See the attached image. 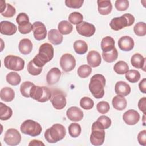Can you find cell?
Instances as JSON below:
<instances>
[{"label":"cell","instance_id":"44","mask_svg":"<svg viewBox=\"0 0 146 146\" xmlns=\"http://www.w3.org/2000/svg\"><path fill=\"white\" fill-rule=\"evenodd\" d=\"M96 109L100 113L105 114L110 111V106L107 102L101 101L97 104Z\"/></svg>","mask_w":146,"mask_h":146},{"label":"cell","instance_id":"52","mask_svg":"<svg viewBox=\"0 0 146 146\" xmlns=\"http://www.w3.org/2000/svg\"><path fill=\"white\" fill-rule=\"evenodd\" d=\"M29 146H30V145H34V146H36V145H44V144L42 141H40V140H33L29 143Z\"/></svg>","mask_w":146,"mask_h":146},{"label":"cell","instance_id":"30","mask_svg":"<svg viewBox=\"0 0 146 146\" xmlns=\"http://www.w3.org/2000/svg\"><path fill=\"white\" fill-rule=\"evenodd\" d=\"M74 50L75 52L79 55L84 54L88 50V46L86 42L82 40H76L74 43Z\"/></svg>","mask_w":146,"mask_h":146},{"label":"cell","instance_id":"22","mask_svg":"<svg viewBox=\"0 0 146 146\" xmlns=\"http://www.w3.org/2000/svg\"><path fill=\"white\" fill-rule=\"evenodd\" d=\"M131 63L133 67L142 69L145 71V58L139 53H136L133 54L131 59Z\"/></svg>","mask_w":146,"mask_h":146},{"label":"cell","instance_id":"2","mask_svg":"<svg viewBox=\"0 0 146 146\" xmlns=\"http://www.w3.org/2000/svg\"><path fill=\"white\" fill-rule=\"evenodd\" d=\"M105 84L106 79L103 75L96 74L91 77L89 83V90L94 98L100 99L103 97Z\"/></svg>","mask_w":146,"mask_h":146},{"label":"cell","instance_id":"27","mask_svg":"<svg viewBox=\"0 0 146 146\" xmlns=\"http://www.w3.org/2000/svg\"><path fill=\"white\" fill-rule=\"evenodd\" d=\"M14 97L15 92L11 88L5 87L1 89L0 92V98L2 100L6 102H11Z\"/></svg>","mask_w":146,"mask_h":146},{"label":"cell","instance_id":"4","mask_svg":"<svg viewBox=\"0 0 146 146\" xmlns=\"http://www.w3.org/2000/svg\"><path fill=\"white\" fill-rule=\"evenodd\" d=\"M51 95L52 92L48 87L35 86V84L32 86L30 92V96L32 99L42 103L49 100Z\"/></svg>","mask_w":146,"mask_h":146},{"label":"cell","instance_id":"13","mask_svg":"<svg viewBox=\"0 0 146 146\" xmlns=\"http://www.w3.org/2000/svg\"><path fill=\"white\" fill-rule=\"evenodd\" d=\"M34 38L36 40H42L46 38L47 35V29L43 23L36 21L33 23V29Z\"/></svg>","mask_w":146,"mask_h":146},{"label":"cell","instance_id":"14","mask_svg":"<svg viewBox=\"0 0 146 146\" xmlns=\"http://www.w3.org/2000/svg\"><path fill=\"white\" fill-rule=\"evenodd\" d=\"M140 115L136 110H129L123 115V119L124 122L129 125L137 124L140 120Z\"/></svg>","mask_w":146,"mask_h":146},{"label":"cell","instance_id":"35","mask_svg":"<svg viewBox=\"0 0 146 146\" xmlns=\"http://www.w3.org/2000/svg\"><path fill=\"white\" fill-rule=\"evenodd\" d=\"M33 85H34V84L29 81H26L23 82L20 86V92L22 95L26 98L30 97V92Z\"/></svg>","mask_w":146,"mask_h":146},{"label":"cell","instance_id":"6","mask_svg":"<svg viewBox=\"0 0 146 146\" xmlns=\"http://www.w3.org/2000/svg\"><path fill=\"white\" fill-rule=\"evenodd\" d=\"M20 129L25 135L35 137L40 134L42 128L38 122L32 120H26L22 123Z\"/></svg>","mask_w":146,"mask_h":146},{"label":"cell","instance_id":"24","mask_svg":"<svg viewBox=\"0 0 146 146\" xmlns=\"http://www.w3.org/2000/svg\"><path fill=\"white\" fill-rule=\"evenodd\" d=\"M33 44L30 39L24 38L20 40L18 44V49L21 54L23 55H28L31 52Z\"/></svg>","mask_w":146,"mask_h":146},{"label":"cell","instance_id":"3","mask_svg":"<svg viewBox=\"0 0 146 146\" xmlns=\"http://www.w3.org/2000/svg\"><path fill=\"white\" fill-rule=\"evenodd\" d=\"M64 127L60 124H53L44 132V138L48 143H55L62 140L66 136Z\"/></svg>","mask_w":146,"mask_h":146},{"label":"cell","instance_id":"40","mask_svg":"<svg viewBox=\"0 0 146 146\" xmlns=\"http://www.w3.org/2000/svg\"><path fill=\"white\" fill-rule=\"evenodd\" d=\"M83 16L79 12H72L68 16V20L71 23L78 25L83 22Z\"/></svg>","mask_w":146,"mask_h":146},{"label":"cell","instance_id":"26","mask_svg":"<svg viewBox=\"0 0 146 146\" xmlns=\"http://www.w3.org/2000/svg\"><path fill=\"white\" fill-rule=\"evenodd\" d=\"M115 48V40L109 36L103 38L101 41V48L103 52L112 51Z\"/></svg>","mask_w":146,"mask_h":146},{"label":"cell","instance_id":"8","mask_svg":"<svg viewBox=\"0 0 146 146\" xmlns=\"http://www.w3.org/2000/svg\"><path fill=\"white\" fill-rule=\"evenodd\" d=\"M4 65L9 70L19 71L24 68L25 61L21 57L9 55L5 58Z\"/></svg>","mask_w":146,"mask_h":146},{"label":"cell","instance_id":"16","mask_svg":"<svg viewBox=\"0 0 146 146\" xmlns=\"http://www.w3.org/2000/svg\"><path fill=\"white\" fill-rule=\"evenodd\" d=\"M17 30V27L13 23L3 21L0 23V32L2 34L6 35H12L14 34Z\"/></svg>","mask_w":146,"mask_h":146},{"label":"cell","instance_id":"20","mask_svg":"<svg viewBox=\"0 0 146 146\" xmlns=\"http://www.w3.org/2000/svg\"><path fill=\"white\" fill-rule=\"evenodd\" d=\"M130 86L124 81L117 82L115 86V91L118 95L125 96L131 92Z\"/></svg>","mask_w":146,"mask_h":146},{"label":"cell","instance_id":"31","mask_svg":"<svg viewBox=\"0 0 146 146\" xmlns=\"http://www.w3.org/2000/svg\"><path fill=\"white\" fill-rule=\"evenodd\" d=\"M113 70L116 73L120 75L125 74L129 70L128 64L123 60L117 62L113 66Z\"/></svg>","mask_w":146,"mask_h":146},{"label":"cell","instance_id":"38","mask_svg":"<svg viewBox=\"0 0 146 146\" xmlns=\"http://www.w3.org/2000/svg\"><path fill=\"white\" fill-rule=\"evenodd\" d=\"M81 127L78 123H71L68 127V132L72 137H78L81 133Z\"/></svg>","mask_w":146,"mask_h":146},{"label":"cell","instance_id":"9","mask_svg":"<svg viewBox=\"0 0 146 146\" xmlns=\"http://www.w3.org/2000/svg\"><path fill=\"white\" fill-rule=\"evenodd\" d=\"M50 101L54 108L58 110L63 109L67 103L65 95L59 90H54L52 92Z\"/></svg>","mask_w":146,"mask_h":146},{"label":"cell","instance_id":"7","mask_svg":"<svg viewBox=\"0 0 146 146\" xmlns=\"http://www.w3.org/2000/svg\"><path fill=\"white\" fill-rule=\"evenodd\" d=\"M92 132L90 135V142L95 146H99L103 144L105 139V132L99 123L95 121L91 127Z\"/></svg>","mask_w":146,"mask_h":146},{"label":"cell","instance_id":"37","mask_svg":"<svg viewBox=\"0 0 146 146\" xmlns=\"http://www.w3.org/2000/svg\"><path fill=\"white\" fill-rule=\"evenodd\" d=\"M133 31L135 34L139 36H144L146 34V25L145 23L143 22H139L137 23L134 27Z\"/></svg>","mask_w":146,"mask_h":146},{"label":"cell","instance_id":"47","mask_svg":"<svg viewBox=\"0 0 146 146\" xmlns=\"http://www.w3.org/2000/svg\"><path fill=\"white\" fill-rule=\"evenodd\" d=\"M83 2V0H66L65 5L69 8L79 9L82 6Z\"/></svg>","mask_w":146,"mask_h":146},{"label":"cell","instance_id":"19","mask_svg":"<svg viewBox=\"0 0 146 146\" xmlns=\"http://www.w3.org/2000/svg\"><path fill=\"white\" fill-rule=\"evenodd\" d=\"M87 60L90 67H98L101 63V56L98 51L94 50L90 51L87 54Z\"/></svg>","mask_w":146,"mask_h":146},{"label":"cell","instance_id":"46","mask_svg":"<svg viewBox=\"0 0 146 146\" xmlns=\"http://www.w3.org/2000/svg\"><path fill=\"white\" fill-rule=\"evenodd\" d=\"M115 6L118 11H125L129 7V1L127 0H116L115 3Z\"/></svg>","mask_w":146,"mask_h":146},{"label":"cell","instance_id":"28","mask_svg":"<svg viewBox=\"0 0 146 146\" xmlns=\"http://www.w3.org/2000/svg\"><path fill=\"white\" fill-rule=\"evenodd\" d=\"M13 114L11 108L2 102L0 103V119L1 120L9 119Z\"/></svg>","mask_w":146,"mask_h":146},{"label":"cell","instance_id":"15","mask_svg":"<svg viewBox=\"0 0 146 146\" xmlns=\"http://www.w3.org/2000/svg\"><path fill=\"white\" fill-rule=\"evenodd\" d=\"M67 117L72 121H79L83 117V111L78 107L73 106L70 107L66 112Z\"/></svg>","mask_w":146,"mask_h":146},{"label":"cell","instance_id":"17","mask_svg":"<svg viewBox=\"0 0 146 146\" xmlns=\"http://www.w3.org/2000/svg\"><path fill=\"white\" fill-rule=\"evenodd\" d=\"M134 40L129 36H123L118 40V46L124 51H129L134 47Z\"/></svg>","mask_w":146,"mask_h":146},{"label":"cell","instance_id":"25","mask_svg":"<svg viewBox=\"0 0 146 146\" xmlns=\"http://www.w3.org/2000/svg\"><path fill=\"white\" fill-rule=\"evenodd\" d=\"M112 103L113 108L118 111L124 110L127 105V102L124 96L118 95L113 98Z\"/></svg>","mask_w":146,"mask_h":146},{"label":"cell","instance_id":"23","mask_svg":"<svg viewBox=\"0 0 146 146\" xmlns=\"http://www.w3.org/2000/svg\"><path fill=\"white\" fill-rule=\"evenodd\" d=\"M48 39L54 45H59L62 43L63 37L58 30L51 29L48 32Z\"/></svg>","mask_w":146,"mask_h":146},{"label":"cell","instance_id":"36","mask_svg":"<svg viewBox=\"0 0 146 146\" xmlns=\"http://www.w3.org/2000/svg\"><path fill=\"white\" fill-rule=\"evenodd\" d=\"M92 72L91 67L87 64L80 66L77 70L78 75L82 78H86L90 76Z\"/></svg>","mask_w":146,"mask_h":146},{"label":"cell","instance_id":"5","mask_svg":"<svg viewBox=\"0 0 146 146\" xmlns=\"http://www.w3.org/2000/svg\"><path fill=\"white\" fill-rule=\"evenodd\" d=\"M135 17L131 14L125 13L119 17L113 18L110 23L111 28L115 31H119L123 28L130 26L133 24Z\"/></svg>","mask_w":146,"mask_h":146},{"label":"cell","instance_id":"49","mask_svg":"<svg viewBox=\"0 0 146 146\" xmlns=\"http://www.w3.org/2000/svg\"><path fill=\"white\" fill-rule=\"evenodd\" d=\"M137 140L139 143L143 146L146 145V131H140L137 135Z\"/></svg>","mask_w":146,"mask_h":146},{"label":"cell","instance_id":"41","mask_svg":"<svg viewBox=\"0 0 146 146\" xmlns=\"http://www.w3.org/2000/svg\"><path fill=\"white\" fill-rule=\"evenodd\" d=\"M94 103L92 99L89 97L84 96L80 100V107L86 110H89L92 108L94 107Z\"/></svg>","mask_w":146,"mask_h":146},{"label":"cell","instance_id":"48","mask_svg":"<svg viewBox=\"0 0 146 146\" xmlns=\"http://www.w3.org/2000/svg\"><path fill=\"white\" fill-rule=\"evenodd\" d=\"M33 29V25L29 22L27 25L23 26H18V31L22 34H26L29 33Z\"/></svg>","mask_w":146,"mask_h":146},{"label":"cell","instance_id":"21","mask_svg":"<svg viewBox=\"0 0 146 146\" xmlns=\"http://www.w3.org/2000/svg\"><path fill=\"white\" fill-rule=\"evenodd\" d=\"M99 13L103 15L111 13L112 10V5L110 0H98L97 1Z\"/></svg>","mask_w":146,"mask_h":146},{"label":"cell","instance_id":"10","mask_svg":"<svg viewBox=\"0 0 146 146\" xmlns=\"http://www.w3.org/2000/svg\"><path fill=\"white\" fill-rule=\"evenodd\" d=\"M4 141L9 145H18L21 141V135L19 131L14 128H9L4 135Z\"/></svg>","mask_w":146,"mask_h":146},{"label":"cell","instance_id":"29","mask_svg":"<svg viewBox=\"0 0 146 146\" xmlns=\"http://www.w3.org/2000/svg\"><path fill=\"white\" fill-rule=\"evenodd\" d=\"M58 31L64 35H67L71 33L73 30L72 24L67 21L63 20L60 21L58 25Z\"/></svg>","mask_w":146,"mask_h":146},{"label":"cell","instance_id":"32","mask_svg":"<svg viewBox=\"0 0 146 146\" xmlns=\"http://www.w3.org/2000/svg\"><path fill=\"white\" fill-rule=\"evenodd\" d=\"M6 79L7 82L12 86H17L21 81V76L15 72H10L7 74Z\"/></svg>","mask_w":146,"mask_h":146},{"label":"cell","instance_id":"51","mask_svg":"<svg viewBox=\"0 0 146 146\" xmlns=\"http://www.w3.org/2000/svg\"><path fill=\"white\" fill-rule=\"evenodd\" d=\"M139 87L140 91L144 94L146 93V79H143L139 83Z\"/></svg>","mask_w":146,"mask_h":146},{"label":"cell","instance_id":"34","mask_svg":"<svg viewBox=\"0 0 146 146\" xmlns=\"http://www.w3.org/2000/svg\"><path fill=\"white\" fill-rule=\"evenodd\" d=\"M125 78L128 82L135 83L139 80L140 74L136 70H130L125 73Z\"/></svg>","mask_w":146,"mask_h":146},{"label":"cell","instance_id":"43","mask_svg":"<svg viewBox=\"0 0 146 146\" xmlns=\"http://www.w3.org/2000/svg\"><path fill=\"white\" fill-rule=\"evenodd\" d=\"M16 22L19 26H25L30 22L29 16L25 13H20L16 18Z\"/></svg>","mask_w":146,"mask_h":146},{"label":"cell","instance_id":"11","mask_svg":"<svg viewBox=\"0 0 146 146\" xmlns=\"http://www.w3.org/2000/svg\"><path fill=\"white\" fill-rule=\"evenodd\" d=\"M60 66L63 71L70 72L75 67V59L72 55L66 53L60 59Z\"/></svg>","mask_w":146,"mask_h":146},{"label":"cell","instance_id":"1","mask_svg":"<svg viewBox=\"0 0 146 146\" xmlns=\"http://www.w3.org/2000/svg\"><path fill=\"white\" fill-rule=\"evenodd\" d=\"M54 50L51 44L45 43L40 45L39 53L32 59L33 62L38 67H42L54 57Z\"/></svg>","mask_w":146,"mask_h":146},{"label":"cell","instance_id":"12","mask_svg":"<svg viewBox=\"0 0 146 146\" xmlns=\"http://www.w3.org/2000/svg\"><path fill=\"white\" fill-rule=\"evenodd\" d=\"M76 29L80 35L85 37H91L95 32V26L85 21L76 25Z\"/></svg>","mask_w":146,"mask_h":146},{"label":"cell","instance_id":"50","mask_svg":"<svg viewBox=\"0 0 146 146\" xmlns=\"http://www.w3.org/2000/svg\"><path fill=\"white\" fill-rule=\"evenodd\" d=\"M145 104H146V98L145 97H143L141 98L139 102H138V107L139 109L142 111L144 114H145Z\"/></svg>","mask_w":146,"mask_h":146},{"label":"cell","instance_id":"33","mask_svg":"<svg viewBox=\"0 0 146 146\" xmlns=\"http://www.w3.org/2000/svg\"><path fill=\"white\" fill-rule=\"evenodd\" d=\"M102 57L104 60L107 63H112L115 61L118 57L117 49L115 47L112 51L102 53Z\"/></svg>","mask_w":146,"mask_h":146},{"label":"cell","instance_id":"39","mask_svg":"<svg viewBox=\"0 0 146 146\" xmlns=\"http://www.w3.org/2000/svg\"><path fill=\"white\" fill-rule=\"evenodd\" d=\"M27 70L28 72L30 75L36 76V75H39L42 72V71L43 70V68L42 67H39L37 66H36L33 62V61L31 60L27 64Z\"/></svg>","mask_w":146,"mask_h":146},{"label":"cell","instance_id":"45","mask_svg":"<svg viewBox=\"0 0 146 146\" xmlns=\"http://www.w3.org/2000/svg\"><path fill=\"white\" fill-rule=\"evenodd\" d=\"M16 13V10L14 7H13L10 3H6V7L4 11L1 13V15L6 18L13 17Z\"/></svg>","mask_w":146,"mask_h":146},{"label":"cell","instance_id":"42","mask_svg":"<svg viewBox=\"0 0 146 146\" xmlns=\"http://www.w3.org/2000/svg\"><path fill=\"white\" fill-rule=\"evenodd\" d=\"M96 121L99 123V124L104 129L110 128L112 124L111 119H110V117H108V116L104 115H102L99 117Z\"/></svg>","mask_w":146,"mask_h":146},{"label":"cell","instance_id":"53","mask_svg":"<svg viewBox=\"0 0 146 146\" xmlns=\"http://www.w3.org/2000/svg\"><path fill=\"white\" fill-rule=\"evenodd\" d=\"M6 7V4L5 1H1V13H2L5 8Z\"/></svg>","mask_w":146,"mask_h":146},{"label":"cell","instance_id":"18","mask_svg":"<svg viewBox=\"0 0 146 146\" xmlns=\"http://www.w3.org/2000/svg\"><path fill=\"white\" fill-rule=\"evenodd\" d=\"M61 71L57 67H53L47 72L46 75V80L49 85L56 84L60 79Z\"/></svg>","mask_w":146,"mask_h":146}]
</instances>
